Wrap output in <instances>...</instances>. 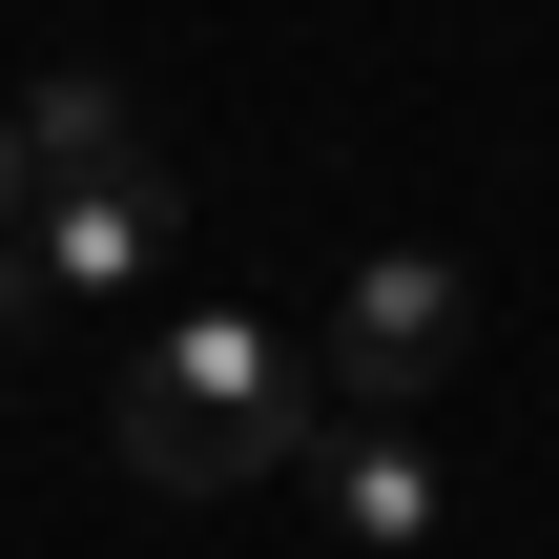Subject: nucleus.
<instances>
[{
    "mask_svg": "<svg viewBox=\"0 0 559 559\" xmlns=\"http://www.w3.org/2000/svg\"><path fill=\"white\" fill-rule=\"evenodd\" d=\"M332 519H353L373 559H415V539H436V456H415L394 415H353V436H332Z\"/></svg>",
    "mask_w": 559,
    "mask_h": 559,
    "instance_id": "obj_4",
    "label": "nucleus"
},
{
    "mask_svg": "<svg viewBox=\"0 0 559 559\" xmlns=\"http://www.w3.org/2000/svg\"><path fill=\"white\" fill-rule=\"evenodd\" d=\"M456 353H477V270H456V249H353V290H332V394H353V415H415Z\"/></svg>",
    "mask_w": 559,
    "mask_h": 559,
    "instance_id": "obj_3",
    "label": "nucleus"
},
{
    "mask_svg": "<svg viewBox=\"0 0 559 559\" xmlns=\"http://www.w3.org/2000/svg\"><path fill=\"white\" fill-rule=\"evenodd\" d=\"M166 228H187V187L124 145V166H41V207L0 228V332H62V311H124L145 270H166Z\"/></svg>",
    "mask_w": 559,
    "mask_h": 559,
    "instance_id": "obj_2",
    "label": "nucleus"
},
{
    "mask_svg": "<svg viewBox=\"0 0 559 559\" xmlns=\"http://www.w3.org/2000/svg\"><path fill=\"white\" fill-rule=\"evenodd\" d=\"M21 207H41V166H21V104H0V228H21Z\"/></svg>",
    "mask_w": 559,
    "mask_h": 559,
    "instance_id": "obj_6",
    "label": "nucleus"
},
{
    "mask_svg": "<svg viewBox=\"0 0 559 559\" xmlns=\"http://www.w3.org/2000/svg\"><path fill=\"white\" fill-rule=\"evenodd\" d=\"M104 436H124L145 498H249V477L311 456V353L270 311H166L124 353V394H104Z\"/></svg>",
    "mask_w": 559,
    "mask_h": 559,
    "instance_id": "obj_1",
    "label": "nucleus"
},
{
    "mask_svg": "<svg viewBox=\"0 0 559 559\" xmlns=\"http://www.w3.org/2000/svg\"><path fill=\"white\" fill-rule=\"evenodd\" d=\"M21 166H124V83H21Z\"/></svg>",
    "mask_w": 559,
    "mask_h": 559,
    "instance_id": "obj_5",
    "label": "nucleus"
}]
</instances>
